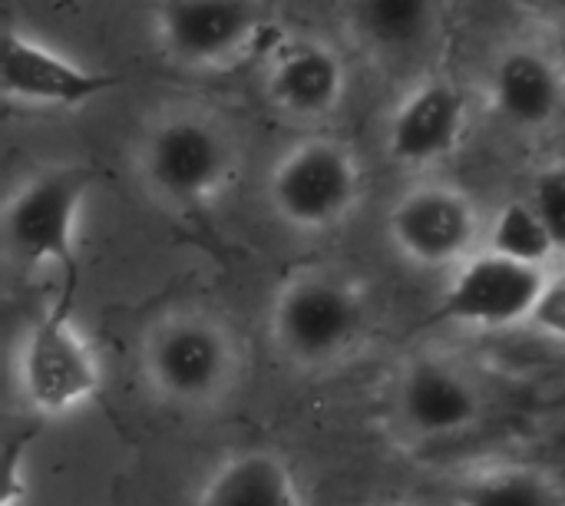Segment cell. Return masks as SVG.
<instances>
[{"mask_svg":"<svg viewBox=\"0 0 565 506\" xmlns=\"http://www.w3.org/2000/svg\"><path fill=\"white\" fill-rule=\"evenodd\" d=\"M533 335H540L543 341H556L565 345V262L556 265L550 275H546V285H543V295L533 308V318L526 325Z\"/></svg>","mask_w":565,"mask_h":506,"instance_id":"ffe728a7","label":"cell"},{"mask_svg":"<svg viewBox=\"0 0 565 506\" xmlns=\"http://www.w3.org/2000/svg\"><path fill=\"white\" fill-rule=\"evenodd\" d=\"M119 80L86 70L17 27H0V96L20 106L76 109Z\"/></svg>","mask_w":565,"mask_h":506,"instance_id":"5bb4252c","label":"cell"},{"mask_svg":"<svg viewBox=\"0 0 565 506\" xmlns=\"http://www.w3.org/2000/svg\"><path fill=\"white\" fill-rule=\"evenodd\" d=\"M268 205L298 235H328L351 222L364 199V162L338 136H305L271 166Z\"/></svg>","mask_w":565,"mask_h":506,"instance_id":"5b68a950","label":"cell"},{"mask_svg":"<svg viewBox=\"0 0 565 506\" xmlns=\"http://www.w3.org/2000/svg\"><path fill=\"white\" fill-rule=\"evenodd\" d=\"M36 438V428H26L0 444V506H20L26 497L23 461Z\"/></svg>","mask_w":565,"mask_h":506,"instance_id":"44dd1931","label":"cell"},{"mask_svg":"<svg viewBox=\"0 0 565 506\" xmlns=\"http://www.w3.org/2000/svg\"><path fill=\"white\" fill-rule=\"evenodd\" d=\"M156 46L185 70H232L252 56H265L281 30L262 3L245 0H175L152 10Z\"/></svg>","mask_w":565,"mask_h":506,"instance_id":"52a82bcc","label":"cell"},{"mask_svg":"<svg viewBox=\"0 0 565 506\" xmlns=\"http://www.w3.org/2000/svg\"><path fill=\"white\" fill-rule=\"evenodd\" d=\"M487 209L480 199L444 176H424L404 186L384 219L397 259L427 275H450L483 245Z\"/></svg>","mask_w":565,"mask_h":506,"instance_id":"8992f818","label":"cell"},{"mask_svg":"<svg viewBox=\"0 0 565 506\" xmlns=\"http://www.w3.org/2000/svg\"><path fill=\"white\" fill-rule=\"evenodd\" d=\"M377 506H414V504H404V500H384V504Z\"/></svg>","mask_w":565,"mask_h":506,"instance_id":"7402d4cb","label":"cell"},{"mask_svg":"<svg viewBox=\"0 0 565 506\" xmlns=\"http://www.w3.org/2000/svg\"><path fill=\"white\" fill-rule=\"evenodd\" d=\"M454 506H565V484L543 464H493L457 487Z\"/></svg>","mask_w":565,"mask_h":506,"instance_id":"e0dca14e","label":"cell"},{"mask_svg":"<svg viewBox=\"0 0 565 506\" xmlns=\"http://www.w3.org/2000/svg\"><path fill=\"white\" fill-rule=\"evenodd\" d=\"M17 378L26 404L50 421L79 411L99 394V358L76 328L70 308L53 305L26 328L17 355Z\"/></svg>","mask_w":565,"mask_h":506,"instance_id":"9c48e42d","label":"cell"},{"mask_svg":"<svg viewBox=\"0 0 565 506\" xmlns=\"http://www.w3.org/2000/svg\"><path fill=\"white\" fill-rule=\"evenodd\" d=\"M348 30L381 63H417L440 43L444 7L424 0H371L348 7Z\"/></svg>","mask_w":565,"mask_h":506,"instance_id":"9a60e30c","label":"cell"},{"mask_svg":"<svg viewBox=\"0 0 565 506\" xmlns=\"http://www.w3.org/2000/svg\"><path fill=\"white\" fill-rule=\"evenodd\" d=\"M351 89V66L338 43L324 36H285L265 53V96L298 123L334 116Z\"/></svg>","mask_w":565,"mask_h":506,"instance_id":"4fadbf2b","label":"cell"},{"mask_svg":"<svg viewBox=\"0 0 565 506\" xmlns=\"http://www.w3.org/2000/svg\"><path fill=\"white\" fill-rule=\"evenodd\" d=\"M96 176L86 166H46L20 179L0 202V255L20 272L63 268L60 308H73L79 262L76 229Z\"/></svg>","mask_w":565,"mask_h":506,"instance_id":"277c9868","label":"cell"},{"mask_svg":"<svg viewBox=\"0 0 565 506\" xmlns=\"http://www.w3.org/2000/svg\"><path fill=\"white\" fill-rule=\"evenodd\" d=\"M192 506H308V500L281 454L248 447L209 471Z\"/></svg>","mask_w":565,"mask_h":506,"instance_id":"2e32d148","label":"cell"},{"mask_svg":"<svg viewBox=\"0 0 565 506\" xmlns=\"http://www.w3.org/2000/svg\"><path fill=\"white\" fill-rule=\"evenodd\" d=\"M530 202L536 205L556 252L559 262H565V159H556L543 169H536L530 189H526Z\"/></svg>","mask_w":565,"mask_h":506,"instance_id":"d6986e66","label":"cell"},{"mask_svg":"<svg viewBox=\"0 0 565 506\" xmlns=\"http://www.w3.org/2000/svg\"><path fill=\"white\" fill-rule=\"evenodd\" d=\"M473 99L467 86L430 66L407 80L384 119L387 159L417 179L437 176L467 143Z\"/></svg>","mask_w":565,"mask_h":506,"instance_id":"ba28073f","label":"cell"},{"mask_svg":"<svg viewBox=\"0 0 565 506\" xmlns=\"http://www.w3.org/2000/svg\"><path fill=\"white\" fill-rule=\"evenodd\" d=\"M487 252L540 268V272H553L559 262V252L536 212V205L530 202V196H507L503 202H497L493 209H487V222H483V245Z\"/></svg>","mask_w":565,"mask_h":506,"instance_id":"ac0fdd59","label":"cell"},{"mask_svg":"<svg viewBox=\"0 0 565 506\" xmlns=\"http://www.w3.org/2000/svg\"><path fill=\"white\" fill-rule=\"evenodd\" d=\"M371 318V295L358 278L334 268H308L278 285L268 308V335L288 365L324 371L364 345Z\"/></svg>","mask_w":565,"mask_h":506,"instance_id":"3957f363","label":"cell"},{"mask_svg":"<svg viewBox=\"0 0 565 506\" xmlns=\"http://www.w3.org/2000/svg\"><path fill=\"white\" fill-rule=\"evenodd\" d=\"M132 166L149 199L175 215L212 209L242 169L232 126L195 106L159 113L139 136Z\"/></svg>","mask_w":565,"mask_h":506,"instance_id":"6da1fadb","label":"cell"},{"mask_svg":"<svg viewBox=\"0 0 565 506\" xmlns=\"http://www.w3.org/2000/svg\"><path fill=\"white\" fill-rule=\"evenodd\" d=\"M550 272L500 259L487 249L473 252L444 282L440 315L467 331L526 328Z\"/></svg>","mask_w":565,"mask_h":506,"instance_id":"7c38bea8","label":"cell"},{"mask_svg":"<svg viewBox=\"0 0 565 506\" xmlns=\"http://www.w3.org/2000/svg\"><path fill=\"white\" fill-rule=\"evenodd\" d=\"M149 391L175 411L222 408L245 375V348L235 328L205 308H175L149 325L139 348Z\"/></svg>","mask_w":565,"mask_h":506,"instance_id":"7a4b0ae2","label":"cell"},{"mask_svg":"<svg viewBox=\"0 0 565 506\" xmlns=\"http://www.w3.org/2000/svg\"><path fill=\"white\" fill-rule=\"evenodd\" d=\"M394 418L420 444L473 434L487 418V391L470 365L444 351L411 355L394 381Z\"/></svg>","mask_w":565,"mask_h":506,"instance_id":"30bf717a","label":"cell"},{"mask_svg":"<svg viewBox=\"0 0 565 506\" xmlns=\"http://www.w3.org/2000/svg\"><path fill=\"white\" fill-rule=\"evenodd\" d=\"M483 96L510 133L546 136L565 126V56L540 36H513L493 50Z\"/></svg>","mask_w":565,"mask_h":506,"instance_id":"8fae6325","label":"cell"}]
</instances>
